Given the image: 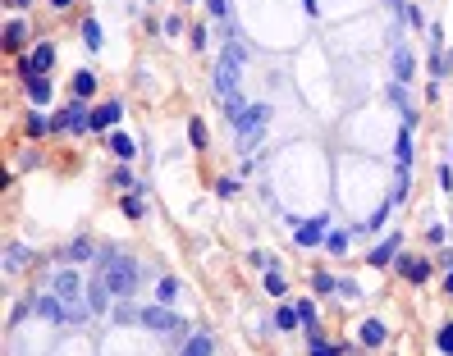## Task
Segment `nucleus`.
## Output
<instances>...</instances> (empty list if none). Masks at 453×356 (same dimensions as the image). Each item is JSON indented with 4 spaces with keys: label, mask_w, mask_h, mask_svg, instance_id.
<instances>
[{
    "label": "nucleus",
    "mask_w": 453,
    "mask_h": 356,
    "mask_svg": "<svg viewBox=\"0 0 453 356\" xmlns=\"http://www.w3.org/2000/svg\"><path fill=\"white\" fill-rule=\"evenodd\" d=\"M435 178H440V188H445V192H453V165H440Z\"/></svg>",
    "instance_id": "c03bdc74"
},
{
    "label": "nucleus",
    "mask_w": 453,
    "mask_h": 356,
    "mask_svg": "<svg viewBox=\"0 0 453 356\" xmlns=\"http://www.w3.org/2000/svg\"><path fill=\"white\" fill-rule=\"evenodd\" d=\"M412 73H417V60H412L408 46H394V82H412Z\"/></svg>",
    "instance_id": "f8f14e48"
},
{
    "label": "nucleus",
    "mask_w": 453,
    "mask_h": 356,
    "mask_svg": "<svg viewBox=\"0 0 453 356\" xmlns=\"http://www.w3.org/2000/svg\"><path fill=\"white\" fill-rule=\"evenodd\" d=\"M225 60H238V64H243V60H247V46H243V42H229V46H225Z\"/></svg>",
    "instance_id": "79ce46f5"
},
{
    "label": "nucleus",
    "mask_w": 453,
    "mask_h": 356,
    "mask_svg": "<svg viewBox=\"0 0 453 356\" xmlns=\"http://www.w3.org/2000/svg\"><path fill=\"white\" fill-rule=\"evenodd\" d=\"M46 133H51V119H46V114H28V137H46Z\"/></svg>",
    "instance_id": "473e14b6"
},
{
    "label": "nucleus",
    "mask_w": 453,
    "mask_h": 356,
    "mask_svg": "<svg viewBox=\"0 0 453 356\" xmlns=\"http://www.w3.org/2000/svg\"><path fill=\"white\" fill-rule=\"evenodd\" d=\"M266 119H271V105H266V101L247 105V110L234 119V133H238V147H243V151H252L257 142H261V128H266Z\"/></svg>",
    "instance_id": "f03ea898"
},
{
    "label": "nucleus",
    "mask_w": 453,
    "mask_h": 356,
    "mask_svg": "<svg viewBox=\"0 0 453 356\" xmlns=\"http://www.w3.org/2000/svg\"><path fill=\"white\" fill-rule=\"evenodd\" d=\"M389 101H394V105H403V110H408V92H403V82H389Z\"/></svg>",
    "instance_id": "37998d69"
},
{
    "label": "nucleus",
    "mask_w": 453,
    "mask_h": 356,
    "mask_svg": "<svg viewBox=\"0 0 453 356\" xmlns=\"http://www.w3.org/2000/svg\"><path fill=\"white\" fill-rule=\"evenodd\" d=\"M298 324H302L298 306H279V311H275V329H298Z\"/></svg>",
    "instance_id": "bb28decb"
},
{
    "label": "nucleus",
    "mask_w": 453,
    "mask_h": 356,
    "mask_svg": "<svg viewBox=\"0 0 453 356\" xmlns=\"http://www.w3.org/2000/svg\"><path fill=\"white\" fill-rule=\"evenodd\" d=\"M78 32H83V46H88V51H101V23H96V18H88Z\"/></svg>",
    "instance_id": "cd10ccee"
},
{
    "label": "nucleus",
    "mask_w": 453,
    "mask_h": 356,
    "mask_svg": "<svg viewBox=\"0 0 453 356\" xmlns=\"http://www.w3.org/2000/svg\"><path fill=\"white\" fill-rule=\"evenodd\" d=\"M92 252H96L92 243H73V247H69V252H64V256H69V261H92Z\"/></svg>",
    "instance_id": "ea45409f"
},
{
    "label": "nucleus",
    "mask_w": 453,
    "mask_h": 356,
    "mask_svg": "<svg viewBox=\"0 0 453 356\" xmlns=\"http://www.w3.org/2000/svg\"><path fill=\"white\" fill-rule=\"evenodd\" d=\"M399 261V233H389L384 243H375L371 252H366V265H375V269H384V265H394Z\"/></svg>",
    "instance_id": "1a4fd4ad"
},
{
    "label": "nucleus",
    "mask_w": 453,
    "mask_h": 356,
    "mask_svg": "<svg viewBox=\"0 0 453 356\" xmlns=\"http://www.w3.org/2000/svg\"><path fill=\"white\" fill-rule=\"evenodd\" d=\"M435 348H440V356H453V320H445V324H440Z\"/></svg>",
    "instance_id": "c756f323"
},
{
    "label": "nucleus",
    "mask_w": 453,
    "mask_h": 356,
    "mask_svg": "<svg viewBox=\"0 0 453 356\" xmlns=\"http://www.w3.org/2000/svg\"><path fill=\"white\" fill-rule=\"evenodd\" d=\"M348 238H353V233H343V228L325 233V252H330V256H348Z\"/></svg>",
    "instance_id": "5701e85b"
},
{
    "label": "nucleus",
    "mask_w": 453,
    "mask_h": 356,
    "mask_svg": "<svg viewBox=\"0 0 453 356\" xmlns=\"http://www.w3.org/2000/svg\"><path fill=\"white\" fill-rule=\"evenodd\" d=\"M133 320H142V311H138V306L129 302V297H124V302L114 306V324H133Z\"/></svg>",
    "instance_id": "c85d7f7f"
},
{
    "label": "nucleus",
    "mask_w": 453,
    "mask_h": 356,
    "mask_svg": "<svg viewBox=\"0 0 453 356\" xmlns=\"http://www.w3.org/2000/svg\"><path fill=\"white\" fill-rule=\"evenodd\" d=\"M449 160H453V151H449Z\"/></svg>",
    "instance_id": "6e6d98bb"
},
{
    "label": "nucleus",
    "mask_w": 453,
    "mask_h": 356,
    "mask_svg": "<svg viewBox=\"0 0 453 356\" xmlns=\"http://www.w3.org/2000/svg\"><path fill=\"white\" fill-rule=\"evenodd\" d=\"M83 306H88V311H92V315H101V311H105V306H110V283H105V278H101V274H96V278H92V283H88V302H83Z\"/></svg>",
    "instance_id": "9b49d317"
},
{
    "label": "nucleus",
    "mask_w": 453,
    "mask_h": 356,
    "mask_svg": "<svg viewBox=\"0 0 453 356\" xmlns=\"http://www.w3.org/2000/svg\"><path fill=\"white\" fill-rule=\"evenodd\" d=\"M394 156H399V169H408V165H412V128H403V133H399V142H394Z\"/></svg>",
    "instance_id": "412c9836"
},
{
    "label": "nucleus",
    "mask_w": 453,
    "mask_h": 356,
    "mask_svg": "<svg viewBox=\"0 0 453 356\" xmlns=\"http://www.w3.org/2000/svg\"><path fill=\"white\" fill-rule=\"evenodd\" d=\"M403 18H408L412 27H430V23H426V14H421V5H408V9H403Z\"/></svg>",
    "instance_id": "a19ab883"
},
{
    "label": "nucleus",
    "mask_w": 453,
    "mask_h": 356,
    "mask_svg": "<svg viewBox=\"0 0 453 356\" xmlns=\"http://www.w3.org/2000/svg\"><path fill=\"white\" fill-rule=\"evenodd\" d=\"M252 265H261V269H275V265H271V252H252Z\"/></svg>",
    "instance_id": "09e8293b"
},
{
    "label": "nucleus",
    "mask_w": 453,
    "mask_h": 356,
    "mask_svg": "<svg viewBox=\"0 0 453 356\" xmlns=\"http://www.w3.org/2000/svg\"><path fill=\"white\" fill-rule=\"evenodd\" d=\"M325 224H330L325 215H316V219H307V224H298V228H293V243H298V247H321V243H325Z\"/></svg>",
    "instance_id": "0eeeda50"
},
{
    "label": "nucleus",
    "mask_w": 453,
    "mask_h": 356,
    "mask_svg": "<svg viewBox=\"0 0 453 356\" xmlns=\"http://www.w3.org/2000/svg\"><path fill=\"white\" fill-rule=\"evenodd\" d=\"M312 293H339V278L330 269H312Z\"/></svg>",
    "instance_id": "4be33fe9"
},
{
    "label": "nucleus",
    "mask_w": 453,
    "mask_h": 356,
    "mask_svg": "<svg viewBox=\"0 0 453 356\" xmlns=\"http://www.w3.org/2000/svg\"><path fill=\"white\" fill-rule=\"evenodd\" d=\"M142 324H147L151 333H175L183 320L175 311H165V306H147V311H142Z\"/></svg>",
    "instance_id": "423d86ee"
},
{
    "label": "nucleus",
    "mask_w": 453,
    "mask_h": 356,
    "mask_svg": "<svg viewBox=\"0 0 453 356\" xmlns=\"http://www.w3.org/2000/svg\"><path fill=\"white\" fill-rule=\"evenodd\" d=\"M298 315H302L307 329H316V302H312V297H302V302H298Z\"/></svg>",
    "instance_id": "e433bc0d"
},
{
    "label": "nucleus",
    "mask_w": 453,
    "mask_h": 356,
    "mask_svg": "<svg viewBox=\"0 0 453 356\" xmlns=\"http://www.w3.org/2000/svg\"><path fill=\"white\" fill-rule=\"evenodd\" d=\"M389 210H394V201H389V197H384V206H380V210H375V215H371V219H366V228H384V219H389Z\"/></svg>",
    "instance_id": "58836bf2"
},
{
    "label": "nucleus",
    "mask_w": 453,
    "mask_h": 356,
    "mask_svg": "<svg viewBox=\"0 0 453 356\" xmlns=\"http://www.w3.org/2000/svg\"><path fill=\"white\" fill-rule=\"evenodd\" d=\"M73 5V0H51V9H69Z\"/></svg>",
    "instance_id": "603ef678"
},
{
    "label": "nucleus",
    "mask_w": 453,
    "mask_h": 356,
    "mask_svg": "<svg viewBox=\"0 0 453 356\" xmlns=\"http://www.w3.org/2000/svg\"><path fill=\"white\" fill-rule=\"evenodd\" d=\"M51 133H92V110H88V101H78V96H73L60 114H51Z\"/></svg>",
    "instance_id": "20e7f679"
},
{
    "label": "nucleus",
    "mask_w": 453,
    "mask_h": 356,
    "mask_svg": "<svg viewBox=\"0 0 453 356\" xmlns=\"http://www.w3.org/2000/svg\"><path fill=\"white\" fill-rule=\"evenodd\" d=\"M216 192H220V197H234L238 183H234V178H220V183H216Z\"/></svg>",
    "instance_id": "a18cd8bd"
},
{
    "label": "nucleus",
    "mask_w": 453,
    "mask_h": 356,
    "mask_svg": "<svg viewBox=\"0 0 453 356\" xmlns=\"http://www.w3.org/2000/svg\"><path fill=\"white\" fill-rule=\"evenodd\" d=\"M430 73H435V78L453 73V51H430Z\"/></svg>",
    "instance_id": "393cba45"
},
{
    "label": "nucleus",
    "mask_w": 453,
    "mask_h": 356,
    "mask_svg": "<svg viewBox=\"0 0 453 356\" xmlns=\"http://www.w3.org/2000/svg\"><path fill=\"white\" fill-rule=\"evenodd\" d=\"M445 293L453 297V269H449V274H445Z\"/></svg>",
    "instance_id": "8fccbe9b"
},
{
    "label": "nucleus",
    "mask_w": 453,
    "mask_h": 356,
    "mask_svg": "<svg viewBox=\"0 0 453 356\" xmlns=\"http://www.w3.org/2000/svg\"><path fill=\"white\" fill-rule=\"evenodd\" d=\"M302 9H307V14H316V9H321V5H316V0H302Z\"/></svg>",
    "instance_id": "3c124183"
},
{
    "label": "nucleus",
    "mask_w": 453,
    "mask_h": 356,
    "mask_svg": "<svg viewBox=\"0 0 453 356\" xmlns=\"http://www.w3.org/2000/svg\"><path fill=\"white\" fill-rule=\"evenodd\" d=\"M23 87H28V101H37V105H46V101H51V96H55L51 78H28Z\"/></svg>",
    "instance_id": "6ab92c4d"
},
{
    "label": "nucleus",
    "mask_w": 453,
    "mask_h": 356,
    "mask_svg": "<svg viewBox=\"0 0 453 356\" xmlns=\"http://www.w3.org/2000/svg\"><path fill=\"white\" fill-rule=\"evenodd\" d=\"M238 69H243L238 60H225V55H220V64H216V92L220 96H234L238 92Z\"/></svg>",
    "instance_id": "6e6552de"
},
{
    "label": "nucleus",
    "mask_w": 453,
    "mask_h": 356,
    "mask_svg": "<svg viewBox=\"0 0 453 356\" xmlns=\"http://www.w3.org/2000/svg\"><path fill=\"white\" fill-rule=\"evenodd\" d=\"M175 293H179V278H160V288H156L160 306H165V302H175Z\"/></svg>",
    "instance_id": "4c0bfd02"
},
{
    "label": "nucleus",
    "mask_w": 453,
    "mask_h": 356,
    "mask_svg": "<svg viewBox=\"0 0 453 356\" xmlns=\"http://www.w3.org/2000/svg\"><path fill=\"white\" fill-rule=\"evenodd\" d=\"M243 110H247V101H243V96H238V92H234V96H225V114H229V123H234V119H238V114H243Z\"/></svg>",
    "instance_id": "c9c22d12"
},
{
    "label": "nucleus",
    "mask_w": 453,
    "mask_h": 356,
    "mask_svg": "<svg viewBox=\"0 0 453 356\" xmlns=\"http://www.w3.org/2000/svg\"><path fill=\"white\" fill-rule=\"evenodd\" d=\"M23 42H28V23L23 18H9L5 23V51H23Z\"/></svg>",
    "instance_id": "a211bd4d"
},
{
    "label": "nucleus",
    "mask_w": 453,
    "mask_h": 356,
    "mask_svg": "<svg viewBox=\"0 0 453 356\" xmlns=\"http://www.w3.org/2000/svg\"><path fill=\"white\" fill-rule=\"evenodd\" d=\"M188 142H192L197 151H206V123H201V119H192V123H188Z\"/></svg>",
    "instance_id": "f704fd0d"
},
{
    "label": "nucleus",
    "mask_w": 453,
    "mask_h": 356,
    "mask_svg": "<svg viewBox=\"0 0 453 356\" xmlns=\"http://www.w3.org/2000/svg\"><path fill=\"white\" fill-rule=\"evenodd\" d=\"M307 356H343V343H325L321 329H307Z\"/></svg>",
    "instance_id": "2eb2a0df"
},
{
    "label": "nucleus",
    "mask_w": 453,
    "mask_h": 356,
    "mask_svg": "<svg viewBox=\"0 0 453 356\" xmlns=\"http://www.w3.org/2000/svg\"><path fill=\"white\" fill-rule=\"evenodd\" d=\"M339 293H343V297H348V302H353V297H358V283H353V278H339Z\"/></svg>",
    "instance_id": "de8ad7c7"
},
{
    "label": "nucleus",
    "mask_w": 453,
    "mask_h": 356,
    "mask_svg": "<svg viewBox=\"0 0 453 356\" xmlns=\"http://www.w3.org/2000/svg\"><path fill=\"white\" fill-rule=\"evenodd\" d=\"M394 265H399V274L408 278V283H426L430 278V261H417V256H399Z\"/></svg>",
    "instance_id": "9d476101"
},
{
    "label": "nucleus",
    "mask_w": 453,
    "mask_h": 356,
    "mask_svg": "<svg viewBox=\"0 0 453 356\" xmlns=\"http://www.w3.org/2000/svg\"><path fill=\"white\" fill-rule=\"evenodd\" d=\"M92 92H96V73H88V69L73 73V96H78V101H88Z\"/></svg>",
    "instance_id": "b1692460"
},
{
    "label": "nucleus",
    "mask_w": 453,
    "mask_h": 356,
    "mask_svg": "<svg viewBox=\"0 0 453 356\" xmlns=\"http://www.w3.org/2000/svg\"><path fill=\"white\" fill-rule=\"evenodd\" d=\"M96 274L110 283L114 297H133V288H138V261H133V256L101 252V256H96Z\"/></svg>",
    "instance_id": "f257e3e1"
},
{
    "label": "nucleus",
    "mask_w": 453,
    "mask_h": 356,
    "mask_svg": "<svg viewBox=\"0 0 453 356\" xmlns=\"http://www.w3.org/2000/svg\"><path fill=\"white\" fill-rule=\"evenodd\" d=\"M384 343H389L384 320H362V348H384Z\"/></svg>",
    "instance_id": "dca6fc26"
},
{
    "label": "nucleus",
    "mask_w": 453,
    "mask_h": 356,
    "mask_svg": "<svg viewBox=\"0 0 453 356\" xmlns=\"http://www.w3.org/2000/svg\"><path fill=\"white\" fill-rule=\"evenodd\" d=\"M51 293L60 297V302H69L78 320H83V315H92L88 306H78V302H88V283H83V278L73 274V269H55V278H51Z\"/></svg>",
    "instance_id": "7ed1b4c3"
},
{
    "label": "nucleus",
    "mask_w": 453,
    "mask_h": 356,
    "mask_svg": "<svg viewBox=\"0 0 453 356\" xmlns=\"http://www.w3.org/2000/svg\"><path fill=\"white\" fill-rule=\"evenodd\" d=\"M28 261H33V247H28V243H9L5 247V269H9V274H18Z\"/></svg>",
    "instance_id": "f3484780"
},
{
    "label": "nucleus",
    "mask_w": 453,
    "mask_h": 356,
    "mask_svg": "<svg viewBox=\"0 0 453 356\" xmlns=\"http://www.w3.org/2000/svg\"><path fill=\"white\" fill-rule=\"evenodd\" d=\"M9 5H18V9H23V5H28V0H9Z\"/></svg>",
    "instance_id": "864d4df0"
},
{
    "label": "nucleus",
    "mask_w": 453,
    "mask_h": 356,
    "mask_svg": "<svg viewBox=\"0 0 453 356\" xmlns=\"http://www.w3.org/2000/svg\"><path fill=\"white\" fill-rule=\"evenodd\" d=\"M110 151L119 160H133V156H138V142H133L129 133H110Z\"/></svg>",
    "instance_id": "aec40b11"
},
{
    "label": "nucleus",
    "mask_w": 453,
    "mask_h": 356,
    "mask_svg": "<svg viewBox=\"0 0 453 356\" xmlns=\"http://www.w3.org/2000/svg\"><path fill=\"white\" fill-rule=\"evenodd\" d=\"M266 293H271V297H284L288 293V283H284V274H279V269H266Z\"/></svg>",
    "instance_id": "2f4dec72"
},
{
    "label": "nucleus",
    "mask_w": 453,
    "mask_h": 356,
    "mask_svg": "<svg viewBox=\"0 0 453 356\" xmlns=\"http://www.w3.org/2000/svg\"><path fill=\"white\" fill-rule=\"evenodd\" d=\"M119 114H124V101H105L101 110H92V133L114 128V123H119Z\"/></svg>",
    "instance_id": "4468645a"
},
{
    "label": "nucleus",
    "mask_w": 453,
    "mask_h": 356,
    "mask_svg": "<svg viewBox=\"0 0 453 356\" xmlns=\"http://www.w3.org/2000/svg\"><path fill=\"white\" fill-rule=\"evenodd\" d=\"M206 5H211V14H216V18L229 14V0H206Z\"/></svg>",
    "instance_id": "49530a36"
},
{
    "label": "nucleus",
    "mask_w": 453,
    "mask_h": 356,
    "mask_svg": "<svg viewBox=\"0 0 453 356\" xmlns=\"http://www.w3.org/2000/svg\"><path fill=\"white\" fill-rule=\"evenodd\" d=\"M119 215H129V219H138V215H142V197H138V192H124Z\"/></svg>",
    "instance_id": "72a5a7b5"
},
{
    "label": "nucleus",
    "mask_w": 453,
    "mask_h": 356,
    "mask_svg": "<svg viewBox=\"0 0 453 356\" xmlns=\"http://www.w3.org/2000/svg\"><path fill=\"white\" fill-rule=\"evenodd\" d=\"M183 356H211V333H192L183 343Z\"/></svg>",
    "instance_id": "a878e982"
},
{
    "label": "nucleus",
    "mask_w": 453,
    "mask_h": 356,
    "mask_svg": "<svg viewBox=\"0 0 453 356\" xmlns=\"http://www.w3.org/2000/svg\"><path fill=\"white\" fill-rule=\"evenodd\" d=\"M110 183H114V188H119V192H129V188H138V174H133L129 165H119V169H114V174H110Z\"/></svg>",
    "instance_id": "7c9ffc66"
},
{
    "label": "nucleus",
    "mask_w": 453,
    "mask_h": 356,
    "mask_svg": "<svg viewBox=\"0 0 453 356\" xmlns=\"http://www.w3.org/2000/svg\"><path fill=\"white\" fill-rule=\"evenodd\" d=\"M28 64H33V78H46L51 64H55V42H42L33 55H28Z\"/></svg>",
    "instance_id": "ddd939ff"
},
{
    "label": "nucleus",
    "mask_w": 453,
    "mask_h": 356,
    "mask_svg": "<svg viewBox=\"0 0 453 356\" xmlns=\"http://www.w3.org/2000/svg\"><path fill=\"white\" fill-rule=\"evenodd\" d=\"M37 315H42V320H51V324H73V320H78V315H73V306L60 302L55 293L37 297Z\"/></svg>",
    "instance_id": "39448f33"
},
{
    "label": "nucleus",
    "mask_w": 453,
    "mask_h": 356,
    "mask_svg": "<svg viewBox=\"0 0 453 356\" xmlns=\"http://www.w3.org/2000/svg\"><path fill=\"white\" fill-rule=\"evenodd\" d=\"M183 5H192V0H183Z\"/></svg>",
    "instance_id": "5fc2aeb1"
}]
</instances>
